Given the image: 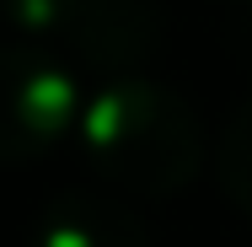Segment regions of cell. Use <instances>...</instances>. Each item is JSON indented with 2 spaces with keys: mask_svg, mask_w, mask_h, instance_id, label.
Returning <instances> with one entry per match:
<instances>
[{
  "mask_svg": "<svg viewBox=\"0 0 252 247\" xmlns=\"http://www.w3.org/2000/svg\"><path fill=\"white\" fill-rule=\"evenodd\" d=\"M0 5H5L11 27L22 33V43H43V49L70 38V27L86 11V0H0Z\"/></svg>",
  "mask_w": 252,
  "mask_h": 247,
  "instance_id": "277c9868",
  "label": "cell"
},
{
  "mask_svg": "<svg viewBox=\"0 0 252 247\" xmlns=\"http://www.w3.org/2000/svg\"><path fill=\"white\" fill-rule=\"evenodd\" d=\"M220 188L231 194L236 210L252 215V97L242 102V113L220 135Z\"/></svg>",
  "mask_w": 252,
  "mask_h": 247,
  "instance_id": "5b68a950",
  "label": "cell"
},
{
  "mask_svg": "<svg viewBox=\"0 0 252 247\" xmlns=\"http://www.w3.org/2000/svg\"><path fill=\"white\" fill-rule=\"evenodd\" d=\"M81 145L97 172L134 194H172L204 161V135L193 107L156 81H107L75 113Z\"/></svg>",
  "mask_w": 252,
  "mask_h": 247,
  "instance_id": "6da1fadb",
  "label": "cell"
},
{
  "mask_svg": "<svg viewBox=\"0 0 252 247\" xmlns=\"http://www.w3.org/2000/svg\"><path fill=\"white\" fill-rule=\"evenodd\" d=\"M75 75L43 43L0 49V161H32L75 124Z\"/></svg>",
  "mask_w": 252,
  "mask_h": 247,
  "instance_id": "7a4b0ae2",
  "label": "cell"
},
{
  "mask_svg": "<svg viewBox=\"0 0 252 247\" xmlns=\"http://www.w3.org/2000/svg\"><path fill=\"white\" fill-rule=\"evenodd\" d=\"M38 247H151V237L124 204L70 188V194L49 199L38 220Z\"/></svg>",
  "mask_w": 252,
  "mask_h": 247,
  "instance_id": "3957f363",
  "label": "cell"
}]
</instances>
